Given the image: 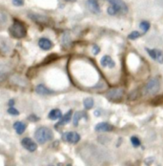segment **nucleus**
<instances>
[{"label":"nucleus","instance_id":"f257e3e1","mask_svg":"<svg viewBox=\"0 0 163 166\" xmlns=\"http://www.w3.org/2000/svg\"><path fill=\"white\" fill-rule=\"evenodd\" d=\"M34 138L39 144H44L53 139V134L51 129L45 126H41L34 133Z\"/></svg>","mask_w":163,"mask_h":166},{"label":"nucleus","instance_id":"f03ea898","mask_svg":"<svg viewBox=\"0 0 163 166\" xmlns=\"http://www.w3.org/2000/svg\"><path fill=\"white\" fill-rule=\"evenodd\" d=\"M10 34H11V37H14V38H23L26 37L27 34V30L25 26L22 25L19 22H14L13 25L10 27Z\"/></svg>","mask_w":163,"mask_h":166},{"label":"nucleus","instance_id":"7ed1b4c3","mask_svg":"<svg viewBox=\"0 0 163 166\" xmlns=\"http://www.w3.org/2000/svg\"><path fill=\"white\" fill-rule=\"evenodd\" d=\"M160 88V82L158 78H152L151 80L148 81V83L144 87V92L147 94H154L155 93H158Z\"/></svg>","mask_w":163,"mask_h":166},{"label":"nucleus","instance_id":"20e7f679","mask_svg":"<svg viewBox=\"0 0 163 166\" xmlns=\"http://www.w3.org/2000/svg\"><path fill=\"white\" fill-rule=\"evenodd\" d=\"M107 1L117 10L118 14H126L128 13V7L122 0H107Z\"/></svg>","mask_w":163,"mask_h":166},{"label":"nucleus","instance_id":"39448f33","mask_svg":"<svg viewBox=\"0 0 163 166\" xmlns=\"http://www.w3.org/2000/svg\"><path fill=\"white\" fill-rule=\"evenodd\" d=\"M124 94V90L122 88H114L106 94V97L110 100H118L121 99Z\"/></svg>","mask_w":163,"mask_h":166},{"label":"nucleus","instance_id":"423d86ee","mask_svg":"<svg viewBox=\"0 0 163 166\" xmlns=\"http://www.w3.org/2000/svg\"><path fill=\"white\" fill-rule=\"evenodd\" d=\"M62 139L64 141L69 142L71 144H76L80 140V136L75 132H67L63 134Z\"/></svg>","mask_w":163,"mask_h":166},{"label":"nucleus","instance_id":"0eeeda50","mask_svg":"<svg viewBox=\"0 0 163 166\" xmlns=\"http://www.w3.org/2000/svg\"><path fill=\"white\" fill-rule=\"evenodd\" d=\"M21 144L29 152H34L36 150V148H37V145H36L35 142L30 138H24L21 140Z\"/></svg>","mask_w":163,"mask_h":166},{"label":"nucleus","instance_id":"6e6552de","mask_svg":"<svg viewBox=\"0 0 163 166\" xmlns=\"http://www.w3.org/2000/svg\"><path fill=\"white\" fill-rule=\"evenodd\" d=\"M146 51L148 52V54L150 56L152 57L155 60H156L159 63H163V53L159 50H150L146 48Z\"/></svg>","mask_w":163,"mask_h":166},{"label":"nucleus","instance_id":"1a4fd4ad","mask_svg":"<svg viewBox=\"0 0 163 166\" xmlns=\"http://www.w3.org/2000/svg\"><path fill=\"white\" fill-rule=\"evenodd\" d=\"M28 17L30 19H32L33 21L36 23H47L48 22V17L45 15H42L36 13H29Z\"/></svg>","mask_w":163,"mask_h":166},{"label":"nucleus","instance_id":"9d476101","mask_svg":"<svg viewBox=\"0 0 163 166\" xmlns=\"http://www.w3.org/2000/svg\"><path fill=\"white\" fill-rule=\"evenodd\" d=\"M94 130L96 132H112L113 130V126L107 122H100L95 125Z\"/></svg>","mask_w":163,"mask_h":166},{"label":"nucleus","instance_id":"9b49d317","mask_svg":"<svg viewBox=\"0 0 163 166\" xmlns=\"http://www.w3.org/2000/svg\"><path fill=\"white\" fill-rule=\"evenodd\" d=\"M38 46L42 50L48 51V50H51L53 48V42L49 38L42 37L38 40Z\"/></svg>","mask_w":163,"mask_h":166},{"label":"nucleus","instance_id":"f8f14e48","mask_svg":"<svg viewBox=\"0 0 163 166\" xmlns=\"http://www.w3.org/2000/svg\"><path fill=\"white\" fill-rule=\"evenodd\" d=\"M88 9L92 11L93 14H99L100 13V7L97 0H88L87 2Z\"/></svg>","mask_w":163,"mask_h":166},{"label":"nucleus","instance_id":"ddd939ff","mask_svg":"<svg viewBox=\"0 0 163 166\" xmlns=\"http://www.w3.org/2000/svg\"><path fill=\"white\" fill-rule=\"evenodd\" d=\"M101 65L103 67H109V68H113L114 66H116V63H114V61L112 59L111 56H104L103 57L101 58Z\"/></svg>","mask_w":163,"mask_h":166},{"label":"nucleus","instance_id":"4468645a","mask_svg":"<svg viewBox=\"0 0 163 166\" xmlns=\"http://www.w3.org/2000/svg\"><path fill=\"white\" fill-rule=\"evenodd\" d=\"M35 92L38 94H52L53 92L52 90H50L49 88H47L45 85L43 84H39L35 87Z\"/></svg>","mask_w":163,"mask_h":166},{"label":"nucleus","instance_id":"2eb2a0df","mask_svg":"<svg viewBox=\"0 0 163 166\" xmlns=\"http://www.w3.org/2000/svg\"><path fill=\"white\" fill-rule=\"evenodd\" d=\"M14 128L15 132L18 135H22L24 132H25V130L27 128V125L25 123L21 122V121H16V122L14 123Z\"/></svg>","mask_w":163,"mask_h":166},{"label":"nucleus","instance_id":"dca6fc26","mask_svg":"<svg viewBox=\"0 0 163 166\" xmlns=\"http://www.w3.org/2000/svg\"><path fill=\"white\" fill-rule=\"evenodd\" d=\"M72 110L68 111L64 116L61 117V120H60V121L58 122V125L62 126V125H65V124L69 123L70 120H71V118H72Z\"/></svg>","mask_w":163,"mask_h":166},{"label":"nucleus","instance_id":"f3484780","mask_svg":"<svg viewBox=\"0 0 163 166\" xmlns=\"http://www.w3.org/2000/svg\"><path fill=\"white\" fill-rule=\"evenodd\" d=\"M61 117H62V113L59 109H53L49 113V115H48V117L52 120H56L58 118H61Z\"/></svg>","mask_w":163,"mask_h":166},{"label":"nucleus","instance_id":"a211bd4d","mask_svg":"<svg viewBox=\"0 0 163 166\" xmlns=\"http://www.w3.org/2000/svg\"><path fill=\"white\" fill-rule=\"evenodd\" d=\"M10 73V69L5 65H0V82L4 81Z\"/></svg>","mask_w":163,"mask_h":166},{"label":"nucleus","instance_id":"6ab92c4d","mask_svg":"<svg viewBox=\"0 0 163 166\" xmlns=\"http://www.w3.org/2000/svg\"><path fill=\"white\" fill-rule=\"evenodd\" d=\"M0 50L3 53H9L11 51V44L8 40L0 39Z\"/></svg>","mask_w":163,"mask_h":166},{"label":"nucleus","instance_id":"aec40b11","mask_svg":"<svg viewBox=\"0 0 163 166\" xmlns=\"http://www.w3.org/2000/svg\"><path fill=\"white\" fill-rule=\"evenodd\" d=\"M85 116H86V114L84 112L77 111L75 114V116H74V118H72V123H74V126H77L79 120H81V118H83Z\"/></svg>","mask_w":163,"mask_h":166},{"label":"nucleus","instance_id":"412c9836","mask_svg":"<svg viewBox=\"0 0 163 166\" xmlns=\"http://www.w3.org/2000/svg\"><path fill=\"white\" fill-rule=\"evenodd\" d=\"M71 35L68 32H65L62 35V39H61V43L64 47H69L71 45Z\"/></svg>","mask_w":163,"mask_h":166},{"label":"nucleus","instance_id":"4be33fe9","mask_svg":"<svg viewBox=\"0 0 163 166\" xmlns=\"http://www.w3.org/2000/svg\"><path fill=\"white\" fill-rule=\"evenodd\" d=\"M83 104H84V107H85L87 110L92 109L93 106H94V99L92 97H87V98L84 99Z\"/></svg>","mask_w":163,"mask_h":166},{"label":"nucleus","instance_id":"5701e85b","mask_svg":"<svg viewBox=\"0 0 163 166\" xmlns=\"http://www.w3.org/2000/svg\"><path fill=\"white\" fill-rule=\"evenodd\" d=\"M8 21V15L4 11H0V24H5Z\"/></svg>","mask_w":163,"mask_h":166},{"label":"nucleus","instance_id":"b1692460","mask_svg":"<svg viewBox=\"0 0 163 166\" xmlns=\"http://www.w3.org/2000/svg\"><path fill=\"white\" fill-rule=\"evenodd\" d=\"M141 35V34L139 32H137V31H134V32H132L129 35H128V38L131 39V40H134V39H136L138 38Z\"/></svg>","mask_w":163,"mask_h":166},{"label":"nucleus","instance_id":"393cba45","mask_svg":"<svg viewBox=\"0 0 163 166\" xmlns=\"http://www.w3.org/2000/svg\"><path fill=\"white\" fill-rule=\"evenodd\" d=\"M107 13L110 14V15H116V14H118V11H117V10L113 7V6H110V7L108 8V10H107Z\"/></svg>","mask_w":163,"mask_h":166},{"label":"nucleus","instance_id":"a878e982","mask_svg":"<svg viewBox=\"0 0 163 166\" xmlns=\"http://www.w3.org/2000/svg\"><path fill=\"white\" fill-rule=\"evenodd\" d=\"M139 27L143 30L144 33H146V32L148 31V30L150 29V24H149V22H147V21H142V22L140 23Z\"/></svg>","mask_w":163,"mask_h":166},{"label":"nucleus","instance_id":"bb28decb","mask_svg":"<svg viewBox=\"0 0 163 166\" xmlns=\"http://www.w3.org/2000/svg\"><path fill=\"white\" fill-rule=\"evenodd\" d=\"M131 142H132V144L134 145L135 147H138L140 145V140H139V139H138L137 137H133L131 138Z\"/></svg>","mask_w":163,"mask_h":166},{"label":"nucleus","instance_id":"cd10ccee","mask_svg":"<svg viewBox=\"0 0 163 166\" xmlns=\"http://www.w3.org/2000/svg\"><path fill=\"white\" fill-rule=\"evenodd\" d=\"M8 113L10 115H13V116H18L19 115V112H18L14 107H13V106H11V107L8 109Z\"/></svg>","mask_w":163,"mask_h":166},{"label":"nucleus","instance_id":"c85d7f7f","mask_svg":"<svg viewBox=\"0 0 163 166\" xmlns=\"http://www.w3.org/2000/svg\"><path fill=\"white\" fill-rule=\"evenodd\" d=\"M13 4L16 7H20V6L24 5V1L23 0H13Z\"/></svg>","mask_w":163,"mask_h":166},{"label":"nucleus","instance_id":"c756f323","mask_svg":"<svg viewBox=\"0 0 163 166\" xmlns=\"http://www.w3.org/2000/svg\"><path fill=\"white\" fill-rule=\"evenodd\" d=\"M28 120H31V121H38L39 120V117H37L35 115H31V116L28 117Z\"/></svg>","mask_w":163,"mask_h":166},{"label":"nucleus","instance_id":"7c9ffc66","mask_svg":"<svg viewBox=\"0 0 163 166\" xmlns=\"http://www.w3.org/2000/svg\"><path fill=\"white\" fill-rule=\"evenodd\" d=\"M99 52H100V48H99L98 46L94 45V46L93 47V54H94V55H97Z\"/></svg>","mask_w":163,"mask_h":166},{"label":"nucleus","instance_id":"2f4dec72","mask_svg":"<svg viewBox=\"0 0 163 166\" xmlns=\"http://www.w3.org/2000/svg\"><path fill=\"white\" fill-rule=\"evenodd\" d=\"M153 161H154V158H146L145 159V164L146 165H151L153 163Z\"/></svg>","mask_w":163,"mask_h":166},{"label":"nucleus","instance_id":"473e14b6","mask_svg":"<svg viewBox=\"0 0 163 166\" xmlns=\"http://www.w3.org/2000/svg\"><path fill=\"white\" fill-rule=\"evenodd\" d=\"M14 104V99H10V101H9V105L10 106H13Z\"/></svg>","mask_w":163,"mask_h":166},{"label":"nucleus","instance_id":"72a5a7b5","mask_svg":"<svg viewBox=\"0 0 163 166\" xmlns=\"http://www.w3.org/2000/svg\"><path fill=\"white\" fill-rule=\"evenodd\" d=\"M66 2H75L76 0H65Z\"/></svg>","mask_w":163,"mask_h":166},{"label":"nucleus","instance_id":"f704fd0d","mask_svg":"<svg viewBox=\"0 0 163 166\" xmlns=\"http://www.w3.org/2000/svg\"><path fill=\"white\" fill-rule=\"evenodd\" d=\"M67 166H72V165H71V164H68V165H67Z\"/></svg>","mask_w":163,"mask_h":166}]
</instances>
